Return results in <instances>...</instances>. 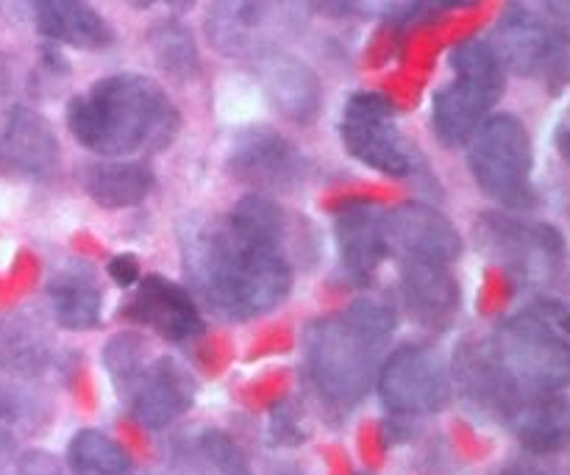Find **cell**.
I'll return each instance as SVG.
<instances>
[{"label": "cell", "mask_w": 570, "mask_h": 475, "mask_svg": "<svg viewBox=\"0 0 570 475\" xmlns=\"http://www.w3.org/2000/svg\"><path fill=\"white\" fill-rule=\"evenodd\" d=\"M17 475H65V471L53 454L33 448L17 459Z\"/></svg>", "instance_id": "cell-29"}, {"label": "cell", "mask_w": 570, "mask_h": 475, "mask_svg": "<svg viewBox=\"0 0 570 475\" xmlns=\"http://www.w3.org/2000/svg\"><path fill=\"white\" fill-rule=\"evenodd\" d=\"M11 454H14V437H11V434L0 426V462L9 459Z\"/></svg>", "instance_id": "cell-35"}, {"label": "cell", "mask_w": 570, "mask_h": 475, "mask_svg": "<svg viewBox=\"0 0 570 475\" xmlns=\"http://www.w3.org/2000/svg\"><path fill=\"white\" fill-rule=\"evenodd\" d=\"M50 359V345L42 328L20 311L0 315V370L11 376H39Z\"/></svg>", "instance_id": "cell-23"}, {"label": "cell", "mask_w": 570, "mask_h": 475, "mask_svg": "<svg viewBox=\"0 0 570 475\" xmlns=\"http://www.w3.org/2000/svg\"><path fill=\"white\" fill-rule=\"evenodd\" d=\"M37 28L42 37L81 50H100L115 42L111 26L92 6L72 3V0L37 3Z\"/></svg>", "instance_id": "cell-21"}, {"label": "cell", "mask_w": 570, "mask_h": 475, "mask_svg": "<svg viewBox=\"0 0 570 475\" xmlns=\"http://www.w3.org/2000/svg\"><path fill=\"white\" fill-rule=\"evenodd\" d=\"M83 189L104 209H126L145 200L154 187V172L142 161H92L81 170Z\"/></svg>", "instance_id": "cell-22"}, {"label": "cell", "mask_w": 570, "mask_h": 475, "mask_svg": "<svg viewBox=\"0 0 570 475\" xmlns=\"http://www.w3.org/2000/svg\"><path fill=\"white\" fill-rule=\"evenodd\" d=\"M343 145L354 159L382 176L404 178L412 172V156L393 122V109L376 92H360L345 103Z\"/></svg>", "instance_id": "cell-8"}, {"label": "cell", "mask_w": 570, "mask_h": 475, "mask_svg": "<svg viewBox=\"0 0 570 475\" xmlns=\"http://www.w3.org/2000/svg\"><path fill=\"white\" fill-rule=\"evenodd\" d=\"M401 293L412 317L434 331L451 326L460 309V287L445 265L406 259L401 267Z\"/></svg>", "instance_id": "cell-17"}, {"label": "cell", "mask_w": 570, "mask_h": 475, "mask_svg": "<svg viewBox=\"0 0 570 475\" xmlns=\"http://www.w3.org/2000/svg\"><path fill=\"white\" fill-rule=\"evenodd\" d=\"M67 126L78 145L100 156L161 150L176 139L181 117L165 89L139 72L100 78L67 106Z\"/></svg>", "instance_id": "cell-2"}, {"label": "cell", "mask_w": 570, "mask_h": 475, "mask_svg": "<svg viewBox=\"0 0 570 475\" xmlns=\"http://www.w3.org/2000/svg\"><path fill=\"white\" fill-rule=\"evenodd\" d=\"M471 170L479 187L504 206L523 209L534 200L532 139L512 115L488 117L471 139Z\"/></svg>", "instance_id": "cell-6"}, {"label": "cell", "mask_w": 570, "mask_h": 475, "mask_svg": "<svg viewBox=\"0 0 570 475\" xmlns=\"http://www.w3.org/2000/svg\"><path fill=\"white\" fill-rule=\"evenodd\" d=\"M557 150L570 165V120L560 122V128H557Z\"/></svg>", "instance_id": "cell-34"}, {"label": "cell", "mask_w": 570, "mask_h": 475, "mask_svg": "<svg viewBox=\"0 0 570 475\" xmlns=\"http://www.w3.org/2000/svg\"><path fill=\"white\" fill-rule=\"evenodd\" d=\"M239 181L259 187L262 192H284L304 178V159L295 154L293 145L278 133L265 128H250L239 133L228 159Z\"/></svg>", "instance_id": "cell-10"}, {"label": "cell", "mask_w": 570, "mask_h": 475, "mask_svg": "<svg viewBox=\"0 0 570 475\" xmlns=\"http://www.w3.org/2000/svg\"><path fill=\"white\" fill-rule=\"evenodd\" d=\"M70 465L76 475H131L126 451L104 432L83 428L70 443Z\"/></svg>", "instance_id": "cell-25"}, {"label": "cell", "mask_w": 570, "mask_h": 475, "mask_svg": "<svg viewBox=\"0 0 570 475\" xmlns=\"http://www.w3.org/2000/svg\"><path fill=\"white\" fill-rule=\"evenodd\" d=\"M376 389L395 415H432L449 404L451 378L432 348L404 345L379 367Z\"/></svg>", "instance_id": "cell-7"}, {"label": "cell", "mask_w": 570, "mask_h": 475, "mask_svg": "<svg viewBox=\"0 0 570 475\" xmlns=\"http://www.w3.org/2000/svg\"><path fill=\"white\" fill-rule=\"evenodd\" d=\"M501 475H543V473L529 471V467H510V471H504Z\"/></svg>", "instance_id": "cell-36"}, {"label": "cell", "mask_w": 570, "mask_h": 475, "mask_svg": "<svg viewBox=\"0 0 570 475\" xmlns=\"http://www.w3.org/2000/svg\"><path fill=\"white\" fill-rule=\"evenodd\" d=\"M456 378L460 387L473 404L490 415L510 417L518 400L523 398V389L512 382L510 373L501 367L499 356H495L493 345H465L460 348V359H456Z\"/></svg>", "instance_id": "cell-18"}, {"label": "cell", "mask_w": 570, "mask_h": 475, "mask_svg": "<svg viewBox=\"0 0 570 475\" xmlns=\"http://www.w3.org/2000/svg\"><path fill=\"white\" fill-rule=\"evenodd\" d=\"M546 22L554 28V33L560 37V42H570V0H554V3H546Z\"/></svg>", "instance_id": "cell-30"}, {"label": "cell", "mask_w": 570, "mask_h": 475, "mask_svg": "<svg viewBox=\"0 0 570 475\" xmlns=\"http://www.w3.org/2000/svg\"><path fill=\"white\" fill-rule=\"evenodd\" d=\"M109 276L115 278V281L120 284V287H131V284L139 278L137 256H128V254L115 256V259L109 261Z\"/></svg>", "instance_id": "cell-32"}, {"label": "cell", "mask_w": 570, "mask_h": 475, "mask_svg": "<svg viewBox=\"0 0 570 475\" xmlns=\"http://www.w3.org/2000/svg\"><path fill=\"white\" fill-rule=\"evenodd\" d=\"M150 53H154L156 65L173 78H193L198 72V48L195 39L181 22H161L150 31L148 37Z\"/></svg>", "instance_id": "cell-26"}, {"label": "cell", "mask_w": 570, "mask_h": 475, "mask_svg": "<svg viewBox=\"0 0 570 475\" xmlns=\"http://www.w3.org/2000/svg\"><path fill=\"white\" fill-rule=\"evenodd\" d=\"M395 328V311L356 300L340 315L306 328L304 354L309 378L334 404H356L379 376V356Z\"/></svg>", "instance_id": "cell-3"}, {"label": "cell", "mask_w": 570, "mask_h": 475, "mask_svg": "<svg viewBox=\"0 0 570 475\" xmlns=\"http://www.w3.org/2000/svg\"><path fill=\"white\" fill-rule=\"evenodd\" d=\"M454 81L434 95L432 122L445 145H462L488 122V115L504 95V67L493 44L468 39L451 53Z\"/></svg>", "instance_id": "cell-4"}, {"label": "cell", "mask_w": 570, "mask_h": 475, "mask_svg": "<svg viewBox=\"0 0 570 475\" xmlns=\"http://www.w3.org/2000/svg\"><path fill=\"white\" fill-rule=\"evenodd\" d=\"M48 300L59 326L89 331L100 323V293L89 278L65 273L48 287Z\"/></svg>", "instance_id": "cell-24"}, {"label": "cell", "mask_w": 570, "mask_h": 475, "mask_svg": "<svg viewBox=\"0 0 570 475\" xmlns=\"http://www.w3.org/2000/svg\"><path fill=\"white\" fill-rule=\"evenodd\" d=\"M484 243L493 250L495 259L510 270L521 273L527 278L549 276L566 254L560 231L538 222L504 220V217H490L484 220Z\"/></svg>", "instance_id": "cell-13"}, {"label": "cell", "mask_w": 570, "mask_h": 475, "mask_svg": "<svg viewBox=\"0 0 570 475\" xmlns=\"http://www.w3.org/2000/svg\"><path fill=\"white\" fill-rule=\"evenodd\" d=\"M120 393L131 404L137 423L156 432V428L170 426L193 406L195 382L176 359L159 356V359H150Z\"/></svg>", "instance_id": "cell-9"}, {"label": "cell", "mask_w": 570, "mask_h": 475, "mask_svg": "<svg viewBox=\"0 0 570 475\" xmlns=\"http://www.w3.org/2000/svg\"><path fill=\"white\" fill-rule=\"evenodd\" d=\"M126 315L173 343H184L204 331V320L193 295L161 276H148L139 281Z\"/></svg>", "instance_id": "cell-14"}, {"label": "cell", "mask_w": 570, "mask_h": 475, "mask_svg": "<svg viewBox=\"0 0 570 475\" xmlns=\"http://www.w3.org/2000/svg\"><path fill=\"white\" fill-rule=\"evenodd\" d=\"M490 345L521 389L560 393L570 387V343L538 311L510 317Z\"/></svg>", "instance_id": "cell-5"}, {"label": "cell", "mask_w": 570, "mask_h": 475, "mask_svg": "<svg viewBox=\"0 0 570 475\" xmlns=\"http://www.w3.org/2000/svg\"><path fill=\"white\" fill-rule=\"evenodd\" d=\"M540 317H546V320L551 323V326L557 328V331L562 334V337L570 343V304H560V300H546V304H540Z\"/></svg>", "instance_id": "cell-31"}, {"label": "cell", "mask_w": 570, "mask_h": 475, "mask_svg": "<svg viewBox=\"0 0 570 475\" xmlns=\"http://www.w3.org/2000/svg\"><path fill=\"white\" fill-rule=\"evenodd\" d=\"M259 26V9L254 3H217L206 20L212 44L226 53H239L250 42V33Z\"/></svg>", "instance_id": "cell-27"}, {"label": "cell", "mask_w": 570, "mask_h": 475, "mask_svg": "<svg viewBox=\"0 0 570 475\" xmlns=\"http://www.w3.org/2000/svg\"><path fill=\"white\" fill-rule=\"evenodd\" d=\"M0 161L22 176H50L59 165V139L39 111L9 109L0 131Z\"/></svg>", "instance_id": "cell-16"}, {"label": "cell", "mask_w": 570, "mask_h": 475, "mask_svg": "<svg viewBox=\"0 0 570 475\" xmlns=\"http://www.w3.org/2000/svg\"><path fill=\"white\" fill-rule=\"evenodd\" d=\"M184 270L204 304L232 320L276 309L293 289V261L273 239L228 217L184 239Z\"/></svg>", "instance_id": "cell-1"}, {"label": "cell", "mask_w": 570, "mask_h": 475, "mask_svg": "<svg viewBox=\"0 0 570 475\" xmlns=\"http://www.w3.org/2000/svg\"><path fill=\"white\" fill-rule=\"evenodd\" d=\"M387 243L406 259L449 267L462 254V237L454 222L426 204H401L384 215Z\"/></svg>", "instance_id": "cell-11"}, {"label": "cell", "mask_w": 570, "mask_h": 475, "mask_svg": "<svg viewBox=\"0 0 570 475\" xmlns=\"http://www.w3.org/2000/svg\"><path fill=\"white\" fill-rule=\"evenodd\" d=\"M22 409H26L22 395L17 393V389L3 387V384H0V426H3V423L20 420Z\"/></svg>", "instance_id": "cell-33"}, {"label": "cell", "mask_w": 570, "mask_h": 475, "mask_svg": "<svg viewBox=\"0 0 570 475\" xmlns=\"http://www.w3.org/2000/svg\"><path fill=\"white\" fill-rule=\"evenodd\" d=\"M501 67H510L518 76H538L557 65L562 48L554 28L546 17L534 14L527 6H510L499 20L493 42Z\"/></svg>", "instance_id": "cell-12"}, {"label": "cell", "mask_w": 570, "mask_h": 475, "mask_svg": "<svg viewBox=\"0 0 570 475\" xmlns=\"http://www.w3.org/2000/svg\"><path fill=\"white\" fill-rule=\"evenodd\" d=\"M256 72H259L267 98L287 120L301 122V126L317 120L323 106V89L321 78L306 61L293 53H284V50H267L259 56Z\"/></svg>", "instance_id": "cell-15"}, {"label": "cell", "mask_w": 570, "mask_h": 475, "mask_svg": "<svg viewBox=\"0 0 570 475\" xmlns=\"http://www.w3.org/2000/svg\"><path fill=\"white\" fill-rule=\"evenodd\" d=\"M334 237H337L340 259L348 273L360 278L373 276L387 254L384 211L371 204H345L334 220Z\"/></svg>", "instance_id": "cell-19"}, {"label": "cell", "mask_w": 570, "mask_h": 475, "mask_svg": "<svg viewBox=\"0 0 570 475\" xmlns=\"http://www.w3.org/2000/svg\"><path fill=\"white\" fill-rule=\"evenodd\" d=\"M198 451L212 475H254L245 454L228 434L215 432V428L204 432L198 437Z\"/></svg>", "instance_id": "cell-28"}, {"label": "cell", "mask_w": 570, "mask_h": 475, "mask_svg": "<svg viewBox=\"0 0 570 475\" xmlns=\"http://www.w3.org/2000/svg\"><path fill=\"white\" fill-rule=\"evenodd\" d=\"M507 423L532 454H557L570 443V404L557 393H527Z\"/></svg>", "instance_id": "cell-20"}]
</instances>
